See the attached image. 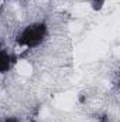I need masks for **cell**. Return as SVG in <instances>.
Listing matches in <instances>:
<instances>
[{"label":"cell","mask_w":120,"mask_h":122,"mask_svg":"<svg viewBox=\"0 0 120 122\" xmlns=\"http://www.w3.org/2000/svg\"><path fill=\"white\" fill-rule=\"evenodd\" d=\"M13 68H14V72L21 78H28L34 72V64L27 58H18L17 61H14Z\"/></svg>","instance_id":"1"}]
</instances>
